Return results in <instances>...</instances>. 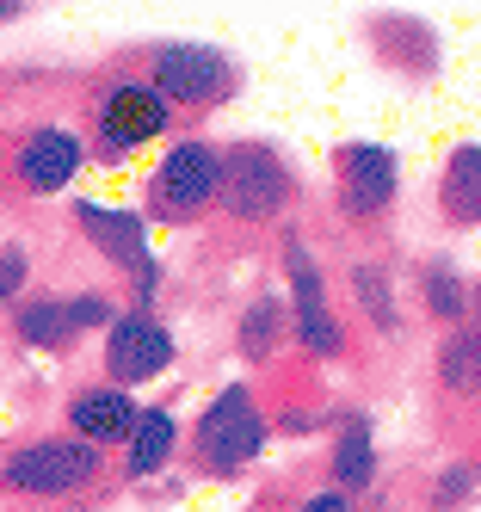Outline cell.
<instances>
[{
    "instance_id": "1",
    "label": "cell",
    "mask_w": 481,
    "mask_h": 512,
    "mask_svg": "<svg viewBox=\"0 0 481 512\" xmlns=\"http://www.w3.org/2000/svg\"><path fill=\"white\" fill-rule=\"evenodd\" d=\"M99 475V445L93 438H31V445H19L7 463H0V482H7L13 494H81L87 482Z\"/></svg>"
},
{
    "instance_id": "2",
    "label": "cell",
    "mask_w": 481,
    "mask_h": 512,
    "mask_svg": "<svg viewBox=\"0 0 481 512\" xmlns=\"http://www.w3.org/2000/svg\"><path fill=\"white\" fill-rule=\"evenodd\" d=\"M216 198L235 223H272L290 204V173L272 149L241 142V149H222V173H216Z\"/></svg>"
},
{
    "instance_id": "3",
    "label": "cell",
    "mask_w": 481,
    "mask_h": 512,
    "mask_svg": "<svg viewBox=\"0 0 481 512\" xmlns=\"http://www.w3.org/2000/svg\"><path fill=\"white\" fill-rule=\"evenodd\" d=\"M198 445H204V463L216 475H241L259 451H266V420H259L253 395L241 383H229L198 420Z\"/></svg>"
},
{
    "instance_id": "4",
    "label": "cell",
    "mask_w": 481,
    "mask_h": 512,
    "mask_svg": "<svg viewBox=\"0 0 481 512\" xmlns=\"http://www.w3.org/2000/svg\"><path fill=\"white\" fill-rule=\"evenodd\" d=\"M155 87L167 93V105H216L235 93V62L210 44H161Z\"/></svg>"
},
{
    "instance_id": "5",
    "label": "cell",
    "mask_w": 481,
    "mask_h": 512,
    "mask_svg": "<svg viewBox=\"0 0 481 512\" xmlns=\"http://www.w3.org/2000/svg\"><path fill=\"white\" fill-rule=\"evenodd\" d=\"M93 124H99V149H105V155H130V149L155 142V136L173 124V105H167V93H161L155 81H148V87L124 81V87H111V93L99 99Z\"/></svg>"
},
{
    "instance_id": "6",
    "label": "cell",
    "mask_w": 481,
    "mask_h": 512,
    "mask_svg": "<svg viewBox=\"0 0 481 512\" xmlns=\"http://www.w3.org/2000/svg\"><path fill=\"white\" fill-rule=\"evenodd\" d=\"M216 173H222V149H210V142H173V149L161 155V173L155 186H148V198H155L161 216H173V223H185L192 210H204L216 198Z\"/></svg>"
},
{
    "instance_id": "7",
    "label": "cell",
    "mask_w": 481,
    "mask_h": 512,
    "mask_svg": "<svg viewBox=\"0 0 481 512\" xmlns=\"http://www.w3.org/2000/svg\"><path fill=\"white\" fill-rule=\"evenodd\" d=\"M167 364H173V334L161 321H148L142 309L105 327V371H111V383H124V389L148 383V377H161Z\"/></svg>"
},
{
    "instance_id": "8",
    "label": "cell",
    "mask_w": 481,
    "mask_h": 512,
    "mask_svg": "<svg viewBox=\"0 0 481 512\" xmlns=\"http://www.w3.org/2000/svg\"><path fill=\"white\" fill-rule=\"evenodd\" d=\"M284 260H290V321H296V340H303L315 358H333L346 340H340V321H333L327 309V290H321V272H315V253L303 241H290L284 247Z\"/></svg>"
},
{
    "instance_id": "9",
    "label": "cell",
    "mask_w": 481,
    "mask_h": 512,
    "mask_svg": "<svg viewBox=\"0 0 481 512\" xmlns=\"http://www.w3.org/2000/svg\"><path fill=\"white\" fill-rule=\"evenodd\" d=\"M87 167V149H81V136L62 130V124H44V130H31L19 142V155H13V173H19V186L37 192V198H50L62 186H74V173Z\"/></svg>"
},
{
    "instance_id": "10",
    "label": "cell",
    "mask_w": 481,
    "mask_h": 512,
    "mask_svg": "<svg viewBox=\"0 0 481 512\" xmlns=\"http://www.w3.org/2000/svg\"><path fill=\"white\" fill-rule=\"evenodd\" d=\"M395 186H401V173H395V155L383 142H352V149H340V210L352 223L389 210Z\"/></svg>"
},
{
    "instance_id": "11",
    "label": "cell",
    "mask_w": 481,
    "mask_h": 512,
    "mask_svg": "<svg viewBox=\"0 0 481 512\" xmlns=\"http://www.w3.org/2000/svg\"><path fill=\"white\" fill-rule=\"evenodd\" d=\"M74 216H81L87 241L105 253L111 266H124V272H142V266H148V229H142V216H130V210H105V204H81Z\"/></svg>"
},
{
    "instance_id": "12",
    "label": "cell",
    "mask_w": 481,
    "mask_h": 512,
    "mask_svg": "<svg viewBox=\"0 0 481 512\" xmlns=\"http://www.w3.org/2000/svg\"><path fill=\"white\" fill-rule=\"evenodd\" d=\"M438 210L457 229H481V142H457L438 173Z\"/></svg>"
},
{
    "instance_id": "13",
    "label": "cell",
    "mask_w": 481,
    "mask_h": 512,
    "mask_svg": "<svg viewBox=\"0 0 481 512\" xmlns=\"http://www.w3.org/2000/svg\"><path fill=\"white\" fill-rule=\"evenodd\" d=\"M74 432L93 438V445H111V438H124L136 426V401L124 395V383H99V389H81L68 408Z\"/></svg>"
},
{
    "instance_id": "14",
    "label": "cell",
    "mask_w": 481,
    "mask_h": 512,
    "mask_svg": "<svg viewBox=\"0 0 481 512\" xmlns=\"http://www.w3.org/2000/svg\"><path fill=\"white\" fill-rule=\"evenodd\" d=\"M438 383L451 395H481V327L451 321V334L438 346Z\"/></svg>"
},
{
    "instance_id": "15",
    "label": "cell",
    "mask_w": 481,
    "mask_h": 512,
    "mask_svg": "<svg viewBox=\"0 0 481 512\" xmlns=\"http://www.w3.org/2000/svg\"><path fill=\"white\" fill-rule=\"evenodd\" d=\"M130 438V475H155L167 457H173V414L167 408H136V426L124 432Z\"/></svg>"
},
{
    "instance_id": "16",
    "label": "cell",
    "mask_w": 481,
    "mask_h": 512,
    "mask_svg": "<svg viewBox=\"0 0 481 512\" xmlns=\"http://www.w3.org/2000/svg\"><path fill=\"white\" fill-rule=\"evenodd\" d=\"M81 327H74V315H68V303H25L19 309V340L25 346H44V352H62Z\"/></svg>"
},
{
    "instance_id": "17",
    "label": "cell",
    "mask_w": 481,
    "mask_h": 512,
    "mask_svg": "<svg viewBox=\"0 0 481 512\" xmlns=\"http://www.w3.org/2000/svg\"><path fill=\"white\" fill-rule=\"evenodd\" d=\"M333 475H340V488H370V475H377V451H370V426H364V420H352V426L340 432Z\"/></svg>"
},
{
    "instance_id": "18",
    "label": "cell",
    "mask_w": 481,
    "mask_h": 512,
    "mask_svg": "<svg viewBox=\"0 0 481 512\" xmlns=\"http://www.w3.org/2000/svg\"><path fill=\"white\" fill-rule=\"evenodd\" d=\"M278 327H284V303H278V297H259V303L241 315V352H247V358H272Z\"/></svg>"
},
{
    "instance_id": "19",
    "label": "cell",
    "mask_w": 481,
    "mask_h": 512,
    "mask_svg": "<svg viewBox=\"0 0 481 512\" xmlns=\"http://www.w3.org/2000/svg\"><path fill=\"white\" fill-rule=\"evenodd\" d=\"M352 290H358V303H364L370 327H377V334H395V297H389L383 272L370 266V260H358V266H352Z\"/></svg>"
},
{
    "instance_id": "20",
    "label": "cell",
    "mask_w": 481,
    "mask_h": 512,
    "mask_svg": "<svg viewBox=\"0 0 481 512\" xmlns=\"http://www.w3.org/2000/svg\"><path fill=\"white\" fill-rule=\"evenodd\" d=\"M420 284H426V309H432L444 327H451V321H463V303H469V297H463V278H457L451 266H444V260H432Z\"/></svg>"
},
{
    "instance_id": "21",
    "label": "cell",
    "mask_w": 481,
    "mask_h": 512,
    "mask_svg": "<svg viewBox=\"0 0 481 512\" xmlns=\"http://www.w3.org/2000/svg\"><path fill=\"white\" fill-rule=\"evenodd\" d=\"M25 272H31L25 247H0V303H13L19 290H25Z\"/></svg>"
},
{
    "instance_id": "22",
    "label": "cell",
    "mask_w": 481,
    "mask_h": 512,
    "mask_svg": "<svg viewBox=\"0 0 481 512\" xmlns=\"http://www.w3.org/2000/svg\"><path fill=\"white\" fill-rule=\"evenodd\" d=\"M68 315H74V327H99V321H111V309H105L99 297H74Z\"/></svg>"
},
{
    "instance_id": "23",
    "label": "cell",
    "mask_w": 481,
    "mask_h": 512,
    "mask_svg": "<svg viewBox=\"0 0 481 512\" xmlns=\"http://www.w3.org/2000/svg\"><path fill=\"white\" fill-rule=\"evenodd\" d=\"M25 13V0H0V25H7V19H19Z\"/></svg>"
},
{
    "instance_id": "24",
    "label": "cell",
    "mask_w": 481,
    "mask_h": 512,
    "mask_svg": "<svg viewBox=\"0 0 481 512\" xmlns=\"http://www.w3.org/2000/svg\"><path fill=\"white\" fill-rule=\"evenodd\" d=\"M475 315H481V284H475Z\"/></svg>"
}]
</instances>
